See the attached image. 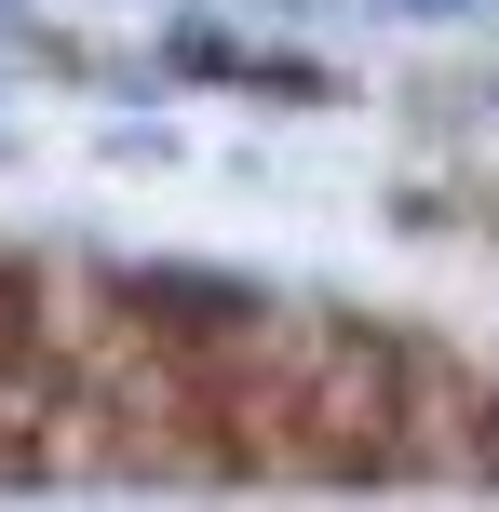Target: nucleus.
Masks as SVG:
<instances>
[{
  "label": "nucleus",
  "instance_id": "obj_1",
  "mask_svg": "<svg viewBox=\"0 0 499 512\" xmlns=\"http://www.w3.org/2000/svg\"><path fill=\"white\" fill-rule=\"evenodd\" d=\"M284 486H419V324L392 310H284Z\"/></svg>",
  "mask_w": 499,
  "mask_h": 512
},
{
  "label": "nucleus",
  "instance_id": "obj_2",
  "mask_svg": "<svg viewBox=\"0 0 499 512\" xmlns=\"http://www.w3.org/2000/svg\"><path fill=\"white\" fill-rule=\"evenodd\" d=\"M81 297L54 256L0 243V486H81Z\"/></svg>",
  "mask_w": 499,
  "mask_h": 512
},
{
  "label": "nucleus",
  "instance_id": "obj_3",
  "mask_svg": "<svg viewBox=\"0 0 499 512\" xmlns=\"http://www.w3.org/2000/svg\"><path fill=\"white\" fill-rule=\"evenodd\" d=\"M108 283H122V310H135L149 337H176V351H243V337L284 310L270 283H243V270H189V256H162V270H108Z\"/></svg>",
  "mask_w": 499,
  "mask_h": 512
},
{
  "label": "nucleus",
  "instance_id": "obj_4",
  "mask_svg": "<svg viewBox=\"0 0 499 512\" xmlns=\"http://www.w3.org/2000/svg\"><path fill=\"white\" fill-rule=\"evenodd\" d=\"M176 68L243 81V95H297V108H324V68H311V54H243V41H216V27H176Z\"/></svg>",
  "mask_w": 499,
  "mask_h": 512
}]
</instances>
